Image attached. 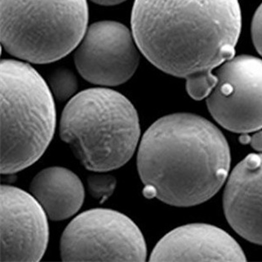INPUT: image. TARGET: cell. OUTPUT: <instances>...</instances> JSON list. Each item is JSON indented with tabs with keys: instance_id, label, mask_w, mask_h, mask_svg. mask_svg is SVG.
I'll return each instance as SVG.
<instances>
[{
	"instance_id": "6da1fadb",
	"label": "cell",
	"mask_w": 262,
	"mask_h": 262,
	"mask_svg": "<svg viewBox=\"0 0 262 262\" xmlns=\"http://www.w3.org/2000/svg\"><path fill=\"white\" fill-rule=\"evenodd\" d=\"M238 0H135L131 31L156 68L186 81L189 96L208 97L212 73L235 54L242 32Z\"/></svg>"
},
{
	"instance_id": "7a4b0ae2",
	"label": "cell",
	"mask_w": 262,
	"mask_h": 262,
	"mask_svg": "<svg viewBox=\"0 0 262 262\" xmlns=\"http://www.w3.org/2000/svg\"><path fill=\"white\" fill-rule=\"evenodd\" d=\"M229 145L221 131L194 114L156 121L143 134L137 170L148 199L189 207L214 196L227 180Z\"/></svg>"
},
{
	"instance_id": "3957f363",
	"label": "cell",
	"mask_w": 262,
	"mask_h": 262,
	"mask_svg": "<svg viewBox=\"0 0 262 262\" xmlns=\"http://www.w3.org/2000/svg\"><path fill=\"white\" fill-rule=\"evenodd\" d=\"M60 135L88 170L107 172L127 164L140 138L139 117L125 96L106 88L83 90L63 111Z\"/></svg>"
},
{
	"instance_id": "277c9868",
	"label": "cell",
	"mask_w": 262,
	"mask_h": 262,
	"mask_svg": "<svg viewBox=\"0 0 262 262\" xmlns=\"http://www.w3.org/2000/svg\"><path fill=\"white\" fill-rule=\"evenodd\" d=\"M1 173L38 161L53 139L56 110L50 88L28 63L1 61Z\"/></svg>"
},
{
	"instance_id": "5b68a950",
	"label": "cell",
	"mask_w": 262,
	"mask_h": 262,
	"mask_svg": "<svg viewBox=\"0 0 262 262\" xmlns=\"http://www.w3.org/2000/svg\"><path fill=\"white\" fill-rule=\"evenodd\" d=\"M1 44L12 56L35 64L60 60L88 29L86 0H1Z\"/></svg>"
},
{
	"instance_id": "8992f818",
	"label": "cell",
	"mask_w": 262,
	"mask_h": 262,
	"mask_svg": "<svg viewBox=\"0 0 262 262\" xmlns=\"http://www.w3.org/2000/svg\"><path fill=\"white\" fill-rule=\"evenodd\" d=\"M63 261H144L147 247L129 217L111 209H91L69 223L60 238Z\"/></svg>"
},
{
	"instance_id": "52a82bcc",
	"label": "cell",
	"mask_w": 262,
	"mask_h": 262,
	"mask_svg": "<svg viewBox=\"0 0 262 262\" xmlns=\"http://www.w3.org/2000/svg\"><path fill=\"white\" fill-rule=\"evenodd\" d=\"M214 75L217 84L206 103L215 121L238 134L261 129V59L233 57L220 66Z\"/></svg>"
},
{
	"instance_id": "ba28073f",
	"label": "cell",
	"mask_w": 262,
	"mask_h": 262,
	"mask_svg": "<svg viewBox=\"0 0 262 262\" xmlns=\"http://www.w3.org/2000/svg\"><path fill=\"white\" fill-rule=\"evenodd\" d=\"M132 31L116 21L91 25L78 45L75 63L90 83L114 86L125 83L137 71L140 54Z\"/></svg>"
},
{
	"instance_id": "9c48e42d",
	"label": "cell",
	"mask_w": 262,
	"mask_h": 262,
	"mask_svg": "<svg viewBox=\"0 0 262 262\" xmlns=\"http://www.w3.org/2000/svg\"><path fill=\"white\" fill-rule=\"evenodd\" d=\"M1 261H39L48 239V214L32 194L1 186Z\"/></svg>"
},
{
	"instance_id": "30bf717a",
	"label": "cell",
	"mask_w": 262,
	"mask_h": 262,
	"mask_svg": "<svg viewBox=\"0 0 262 262\" xmlns=\"http://www.w3.org/2000/svg\"><path fill=\"white\" fill-rule=\"evenodd\" d=\"M150 261H246L235 239L219 227L189 224L178 227L160 239Z\"/></svg>"
},
{
	"instance_id": "8fae6325",
	"label": "cell",
	"mask_w": 262,
	"mask_h": 262,
	"mask_svg": "<svg viewBox=\"0 0 262 262\" xmlns=\"http://www.w3.org/2000/svg\"><path fill=\"white\" fill-rule=\"evenodd\" d=\"M223 206L232 229L262 246V153L247 156L232 170L224 191Z\"/></svg>"
},
{
	"instance_id": "7c38bea8",
	"label": "cell",
	"mask_w": 262,
	"mask_h": 262,
	"mask_svg": "<svg viewBox=\"0 0 262 262\" xmlns=\"http://www.w3.org/2000/svg\"><path fill=\"white\" fill-rule=\"evenodd\" d=\"M30 191L54 221H64L76 214L85 199L81 179L63 167L42 170L32 180Z\"/></svg>"
},
{
	"instance_id": "4fadbf2b",
	"label": "cell",
	"mask_w": 262,
	"mask_h": 262,
	"mask_svg": "<svg viewBox=\"0 0 262 262\" xmlns=\"http://www.w3.org/2000/svg\"><path fill=\"white\" fill-rule=\"evenodd\" d=\"M49 88L55 98L66 101L77 91V78L69 69H57L49 77Z\"/></svg>"
},
{
	"instance_id": "5bb4252c",
	"label": "cell",
	"mask_w": 262,
	"mask_h": 262,
	"mask_svg": "<svg viewBox=\"0 0 262 262\" xmlns=\"http://www.w3.org/2000/svg\"><path fill=\"white\" fill-rule=\"evenodd\" d=\"M89 191L93 198L101 202L108 199L114 193L116 187V179L106 172H96L89 176Z\"/></svg>"
},
{
	"instance_id": "9a60e30c",
	"label": "cell",
	"mask_w": 262,
	"mask_h": 262,
	"mask_svg": "<svg viewBox=\"0 0 262 262\" xmlns=\"http://www.w3.org/2000/svg\"><path fill=\"white\" fill-rule=\"evenodd\" d=\"M252 38L257 52L262 56V3L256 10L252 21Z\"/></svg>"
},
{
	"instance_id": "2e32d148",
	"label": "cell",
	"mask_w": 262,
	"mask_h": 262,
	"mask_svg": "<svg viewBox=\"0 0 262 262\" xmlns=\"http://www.w3.org/2000/svg\"><path fill=\"white\" fill-rule=\"evenodd\" d=\"M251 146L257 151L262 152V130H258L255 134L251 136Z\"/></svg>"
},
{
	"instance_id": "e0dca14e",
	"label": "cell",
	"mask_w": 262,
	"mask_h": 262,
	"mask_svg": "<svg viewBox=\"0 0 262 262\" xmlns=\"http://www.w3.org/2000/svg\"><path fill=\"white\" fill-rule=\"evenodd\" d=\"M93 2H95V3L98 4V5H101V6H116V5H118V4L122 3V2H124L126 0H91Z\"/></svg>"
},
{
	"instance_id": "ac0fdd59",
	"label": "cell",
	"mask_w": 262,
	"mask_h": 262,
	"mask_svg": "<svg viewBox=\"0 0 262 262\" xmlns=\"http://www.w3.org/2000/svg\"><path fill=\"white\" fill-rule=\"evenodd\" d=\"M251 141V136L248 134H242L241 137H239V142L242 144H249Z\"/></svg>"
}]
</instances>
